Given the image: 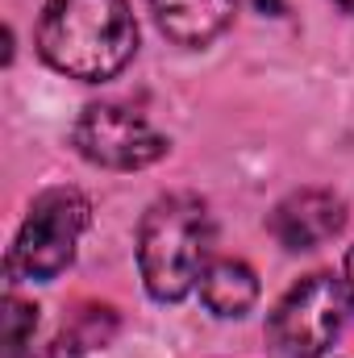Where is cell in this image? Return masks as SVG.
<instances>
[{
	"label": "cell",
	"instance_id": "3",
	"mask_svg": "<svg viewBox=\"0 0 354 358\" xmlns=\"http://www.w3.org/2000/svg\"><path fill=\"white\" fill-rule=\"evenodd\" d=\"M88 221L92 204L80 187H46L42 196H34V204L17 229V242L8 250V263H4L8 283H21V279L46 283V279L63 275L76 259V246H80Z\"/></svg>",
	"mask_w": 354,
	"mask_h": 358
},
{
	"label": "cell",
	"instance_id": "5",
	"mask_svg": "<svg viewBox=\"0 0 354 358\" xmlns=\"http://www.w3.org/2000/svg\"><path fill=\"white\" fill-rule=\"evenodd\" d=\"M71 142L76 150L96 163V167H108V171H142L150 163H159L171 142L134 108L125 104H113V100H100L88 104L71 129Z\"/></svg>",
	"mask_w": 354,
	"mask_h": 358
},
{
	"label": "cell",
	"instance_id": "2",
	"mask_svg": "<svg viewBox=\"0 0 354 358\" xmlns=\"http://www.w3.org/2000/svg\"><path fill=\"white\" fill-rule=\"evenodd\" d=\"M213 213L196 192L159 196L138 221V271L155 300H183L208 267Z\"/></svg>",
	"mask_w": 354,
	"mask_h": 358
},
{
	"label": "cell",
	"instance_id": "1",
	"mask_svg": "<svg viewBox=\"0 0 354 358\" xmlns=\"http://www.w3.org/2000/svg\"><path fill=\"white\" fill-rule=\"evenodd\" d=\"M38 50L55 71L104 84L134 59L138 25L125 0H46Z\"/></svg>",
	"mask_w": 354,
	"mask_h": 358
},
{
	"label": "cell",
	"instance_id": "10",
	"mask_svg": "<svg viewBox=\"0 0 354 358\" xmlns=\"http://www.w3.org/2000/svg\"><path fill=\"white\" fill-rule=\"evenodd\" d=\"M84 350H92V342L84 338V329L76 325V329L55 334L46 346H29L21 358H84Z\"/></svg>",
	"mask_w": 354,
	"mask_h": 358
},
{
	"label": "cell",
	"instance_id": "7",
	"mask_svg": "<svg viewBox=\"0 0 354 358\" xmlns=\"http://www.w3.org/2000/svg\"><path fill=\"white\" fill-rule=\"evenodd\" d=\"M238 0H150L159 29L179 46H208L234 17Z\"/></svg>",
	"mask_w": 354,
	"mask_h": 358
},
{
	"label": "cell",
	"instance_id": "12",
	"mask_svg": "<svg viewBox=\"0 0 354 358\" xmlns=\"http://www.w3.org/2000/svg\"><path fill=\"white\" fill-rule=\"evenodd\" d=\"M338 4H342V8H351V13H354V0H338Z\"/></svg>",
	"mask_w": 354,
	"mask_h": 358
},
{
	"label": "cell",
	"instance_id": "8",
	"mask_svg": "<svg viewBox=\"0 0 354 358\" xmlns=\"http://www.w3.org/2000/svg\"><path fill=\"white\" fill-rule=\"evenodd\" d=\"M200 300L217 317H246L259 304V275L242 259H217L200 275Z\"/></svg>",
	"mask_w": 354,
	"mask_h": 358
},
{
	"label": "cell",
	"instance_id": "11",
	"mask_svg": "<svg viewBox=\"0 0 354 358\" xmlns=\"http://www.w3.org/2000/svg\"><path fill=\"white\" fill-rule=\"evenodd\" d=\"M342 279H346V287H351V296H354V246H351V255H346V275Z\"/></svg>",
	"mask_w": 354,
	"mask_h": 358
},
{
	"label": "cell",
	"instance_id": "6",
	"mask_svg": "<svg viewBox=\"0 0 354 358\" xmlns=\"http://www.w3.org/2000/svg\"><path fill=\"white\" fill-rule=\"evenodd\" d=\"M271 234L283 250H313L342 234L346 225V200L330 187H300L283 196L271 213Z\"/></svg>",
	"mask_w": 354,
	"mask_h": 358
},
{
	"label": "cell",
	"instance_id": "4",
	"mask_svg": "<svg viewBox=\"0 0 354 358\" xmlns=\"http://www.w3.org/2000/svg\"><path fill=\"white\" fill-rule=\"evenodd\" d=\"M354 313V296L338 275L300 279L271 313L267 338L283 358H321L346 329Z\"/></svg>",
	"mask_w": 354,
	"mask_h": 358
},
{
	"label": "cell",
	"instance_id": "9",
	"mask_svg": "<svg viewBox=\"0 0 354 358\" xmlns=\"http://www.w3.org/2000/svg\"><path fill=\"white\" fill-rule=\"evenodd\" d=\"M34 329H38V308L21 296H4V358H21L34 346Z\"/></svg>",
	"mask_w": 354,
	"mask_h": 358
}]
</instances>
